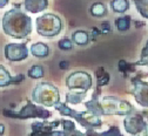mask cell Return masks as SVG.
Instances as JSON below:
<instances>
[{"instance_id": "1", "label": "cell", "mask_w": 148, "mask_h": 136, "mask_svg": "<svg viewBox=\"0 0 148 136\" xmlns=\"http://www.w3.org/2000/svg\"><path fill=\"white\" fill-rule=\"evenodd\" d=\"M3 27L6 34L15 39L26 38L32 32V20L23 11L13 8L4 15Z\"/></svg>"}, {"instance_id": "2", "label": "cell", "mask_w": 148, "mask_h": 136, "mask_svg": "<svg viewBox=\"0 0 148 136\" xmlns=\"http://www.w3.org/2000/svg\"><path fill=\"white\" fill-rule=\"evenodd\" d=\"M32 100L39 105L55 107L60 101L59 90L51 83L47 82L39 83L32 93Z\"/></svg>"}, {"instance_id": "3", "label": "cell", "mask_w": 148, "mask_h": 136, "mask_svg": "<svg viewBox=\"0 0 148 136\" xmlns=\"http://www.w3.org/2000/svg\"><path fill=\"white\" fill-rule=\"evenodd\" d=\"M55 109L59 110L64 115H68L71 118H74L75 120H78L84 127H86L87 133H92L93 131V128H98L101 126V120L99 119V116H95L90 113L74 111L71 108H68L66 105H62V103H58L55 106Z\"/></svg>"}, {"instance_id": "4", "label": "cell", "mask_w": 148, "mask_h": 136, "mask_svg": "<svg viewBox=\"0 0 148 136\" xmlns=\"http://www.w3.org/2000/svg\"><path fill=\"white\" fill-rule=\"evenodd\" d=\"M62 23L54 14H45L36 19V31L42 36H55L61 32Z\"/></svg>"}, {"instance_id": "5", "label": "cell", "mask_w": 148, "mask_h": 136, "mask_svg": "<svg viewBox=\"0 0 148 136\" xmlns=\"http://www.w3.org/2000/svg\"><path fill=\"white\" fill-rule=\"evenodd\" d=\"M99 105L101 108V114L103 115H129L133 111V107L127 101H121L116 98H110V96L103 98Z\"/></svg>"}, {"instance_id": "6", "label": "cell", "mask_w": 148, "mask_h": 136, "mask_svg": "<svg viewBox=\"0 0 148 136\" xmlns=\"http://www.w3.org/2000/svg\"><path fill=\"white\" fill-rule=\"evenodd\" d=\"M125 129L133 136H148L147 123L140 114H129L125 120Z\"/></svg>"}, {"instance_id": "7", "label": "cell", "mask_w": 148, "mask_h": 136, "mask_svg": "<svg viewBox=\"0 0 148 136\" xmlns=\"http://www.w3.org/2000/svg\"><path fill=\"white\" fill-rule=\"evenodd\" d=\"M67 87L69 89H81L82 92H87L92 86V77L89 74L85 72H77L68 76L66 81Z\"/></svg>"}, {"instance_id": "8", "label": "cell", "mask_w": 148, "mask_h": 136, "mask_svg": "<svg viewBox=\"0 0 148 136\" xmlns=\"http://www.w3.org/2000/svg\"><path fill=\"white\" fill-rule=\"evenodd\" d=\"M12 116L14 118H23V119H27V118H41V119H47L51 116V113L41 107H36L32 103H27L26 107H24L18 114H12Z\"/></svg>"}, {"instance_id": "9", "label": "cell", "mask_w": 148, "mask_h": 136, "mask_svg": "<svg viewBox=\"0 0 148 136\" xmlns=\"http://www.w3.org/2000/svg\"><path fill=\"white\" fill-rule=\"evenodd\" d=\"M28 55V49L23 44H8L5 47V56L11 61L25 60Z\"/></svg>"}, {"instance_id": "10", "label": "cell", "mask_w": 148, "mask_h": 136, "mask_svg": "<svg viewBox=\"0 0 148 136\" xmlns=\"http://www.w3.org/2000/svg\"><path fill=\"white\" fill-rule=\"evenodd\" d=\"M134 98L139 105L148 107V83L141 80H134Z\"/></svg>"}, {"instance_id": "11", "label": "cell", "mask_w": 148, "mask_h": 136, "mask_svg": "<svg viewBox=\"0 0 148 136\" xmlns=\"http://www.w3.org/2000/svg\"><path fill=\"white\" fill-rule=\"evenodd\" d=\"M24 6L28 12L38 13L44 11L48 6V3L44 1V0H27V1L24 3Z\"/></svg>"}, {"instance_id": "12", "label": "cell", "mask_w": 148, "mask_h": 136, "mask_svg": "<svg viewBox=\"0 0 148 136\" xmlns=\"http://www.w3.org/2000/svg\"><path fill=\"white\" fill-rule=\"evenodd\" d=\"M31 53L36 56V57H45L48 55L49 53V49H48V46L46 44H42V42H36L34 45H32L31 47Z\"/></svg>"}, {"instance_id": "13", "label": "cell", "mask_w": 148, "mask_h": 136, "mask_svg": "<svg viewBox=\"0 0 148 136\" xmlns=\"http://www.w3.org/2000/svg\"><path fill=\"white\" fill-rule=\"evenodd\" d=\"M72 39H73V41L75 42L77 45H79V46H85L89 41L88 34L86 32H84V31H77V32H74L73 35H72Z\"/></svg>"}, {"instance_id": "14", "label": "cell", "mask_w": 148, "mask_h": 136, "mask_svg": "<svg viewBox=\"0 0 148 136\" xmlns=\"http://www.w3.org/2000/svg\"><path fill=\"white\" fill-rule=\"evenodd\" d=\"M86 96V92H69L66 96V100L68 103L77 105L80 103Z\"/></svg>"}, {"instance_id": "15", "label": "cell", "mask_w": 148, "mask_h": 136, "mask_svg": "<svg viewBox=\"0 0 148 136\" xmlns=\"http://www.w3.org/2000/svg\"><path fill=\"white\" fill-rule=\"evenodd\" d=\"M110 6L114 10V12H118V13H123L125 11L128 10L129 7V3L126 1V0H115V1H112L110 3Z\"/></svg>"}, {"instance_id": "16", "label": "cell", "mask_w": 148, "mask_h": 136, "mask_svg": "<svg viewBox=\"0 0 148 136\" xmlns=\"http://www.w3.org/2000/svg\"><path fill=\"white\" fill-rule=\"evenodd\" d=\"M13 77L7 73V70L0 66V87H4V86H8L12 82Z\"/></svg>"}, {"instance_id": "17", "label": "cell", "mask_w": 148, "mask_h": 136, "mask_svg": "<svg viewBox=\"0 0 148 136\" xmlns=\"http://www.w3.org/2000/svg\"><path fill=\"white\" fill-rule=\"evenodd\" d=\"M115 25L119 31H127L129 28V26H131V18L129 16L118 18V20L115 21Z\"/></svg>"}, {"instance_id": "18", "label": "cell", "mask_w": 148, "mask_h": 136, "mask_svg": "<svg viewBox=\"0 0 148 136\" xmlns=\"http://www.w3.org/2000/svg\"><path fill=\"white\" fill-rule=\"evenodd\" d=\"M106 6L101 3H95L93 4V6L90 7V13L94 16H102L106 14Z\"/></svg>"}, {"instance_id": "19", "label": "cell", "mask_w": 148, "mask_h": 136, "mask_svg": "<svg viewBox=\"0 0 148 136\" xmlns=\"http://www.w3.org/2000/svg\"><path fill=\"white\" fill-rule=\"evenodd\" d=\"M87 136H122L119 128L118 127H112L108 131H103L101 134H97V133H87Z\"/></svg>"}, {"instance_id": "20", "label": "cell", "mask_w": 148, "mask_h": 136, "mask_svg": "<svg viewBox=\"0 0 148 136\" xmlns=\"http://www.w3.org/2000/svg\"><path fill=\"white\" fill-rule=\"evenodd\" d=\"M28 75L33 77V79H40V77L44 76V68L39 65H35L28 70Z\"/></svg>"}, {"instance_id": "21", "label": "cell", "mask_w": 148, "mask_h": 136, "mask_svg": "<svg viewBox=\"0 0 148 136\" xmlns=\"http://www.w3.org/2000/svg\"><path fill=\"white\" fill-rule=\"evenodd\" d=\"M134 4H135V6L138 7L140 14H141L143 18L148 19V0H142V1H135Z\"/></svg>"}, {"instance_id": "22", "label": "cell", "mask_w": 148, "mask_h": 136, "mask_svg": "<svg viewBox=\"0 0 148 136\" xmlns=\"http://www.w3.org/2000/svg\"><path fill=\"white\" fill-rule=\"evenodd\" d=\"M61 131H47V130H35L32 136H61Z\"/></svg>"}, {"instance_id": "23", "label": "cell", "mask_w": 148, "mask_h": 136, "mask_svg": "<svg viewBox=\"0 0 148 136\" xmlns=\"http://www.w3.org/2000/svg\"><path fill=\"white\" fill-rule=\"evenodd\" d=\"M59 47H60V49L69 51V49H72L73 45H72V41L69 40V39L65 38V39H62V40H60V41H59Z\"/></svg>"}, {"instance_id": "24", "label": "cell", "mask_w": 148, "mask_h": 136, "mask_svg": "<svg viewBox=\"0 0 148 136\" xmlns=\"http://www.w3.org/2000/svg\"><path fill=\"white\" fill-rule=\"evenodd\" d=\"M147 56H148V41L146 42V46H145V48L142 49V53H141V57H142V59H146Z\"/></svg>"}, {"instance_id": "25", "label": "cell", "mask_w": 148, "mask_h": 136, "mask_svg": "<svg viewBox=\"0 0 148 136\" xmlns=\"http://www.w3.org/2000/svg\"><path fill=\"white\" fill-rule=\"evenodd\" d=\"M138 65H148V56L146 57V59H142L138 62Z\"/></svg>"}, {"instance_id": "26", "label": "cell", "mask_w": 148, "mask_h": 136, "mask_svg": "<svg viewBox=\"0 0 148 136\" xmlns=\"http://www.w3.org/2000/svg\"><path fill=\"white\" fill-rule=\"evenodd\" d=\"M6 5H7V1H0V8L4 7V6H6Z\"/></svg>"}]
</instances>
